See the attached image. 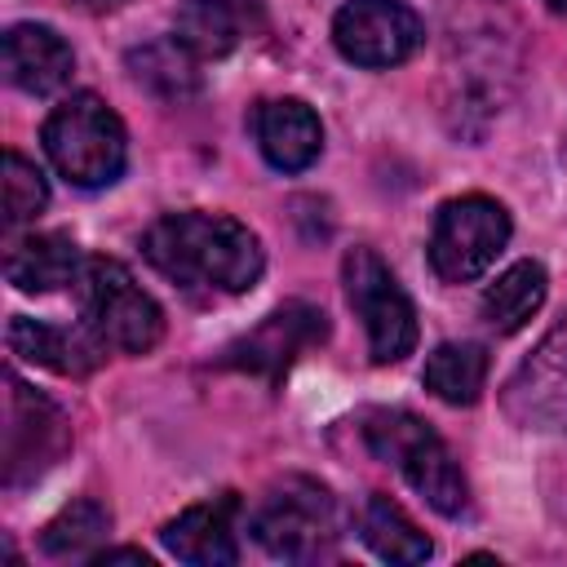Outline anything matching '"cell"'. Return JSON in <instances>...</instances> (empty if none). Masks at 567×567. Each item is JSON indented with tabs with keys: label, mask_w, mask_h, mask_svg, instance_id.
<instances>
[{
	"label": "cell",
	"mask_w": 567,
	"mask_h": 567,
	"mask_svg": "<svg viewBox=\"0 0 567 567\" xmlns=\"http://www.w3.org/2000/svg\"><path fill=\"white\" fill-rule=\"evenodd\" d=\"M146 261L186 292H248L261 270V239L226 213H164L142 235Z\"/></svg>",
	"instance_id": "6da1fadb"
},
{
	"label": "cell",
	"mask_w": 567,
	"mask_h": 567,
	"mask_svg": "<svg viewBox=\"0 0 567 567\" xmlns=\"http://www.w3.org/2000/svg\"><path fill=\"white\" fill-rule=\"evenodd\" d=\"M363 443L381 461H390L416 487V496H425L439 514L456 518V514L470 509V483H465L452 447L416 412H403V408H377V412H368L363 416Z\"/></svg>",
	"instance_id": "7a4b0ae2"
},
{
	"label": "cell",
	"mask_w": 567,
	"mask_h": 567,
	"mask_svg": "<svg viewBox=\"0 0 567 567\" xmlns=\"http://www.w3.org/2000/svg\"><path fill=\"white\" fill-rule=\"evenodd\" d=\"M40 137H44L49 164L80 190L111 186L124 173L128 137L120 115L97 93H71L66 102H58Z\"/></svg>",
	"instance_id": "3957f363"
},
{
	"label": "cell",
	"mask_w": 567,
	"mask_h": 567,
	"mask_svg": "<svg viewBox=\"0 0 567 567\" xmlns=\"http://www.w3.org/2000/svg\"><path fill=\"white\" fill-rule=\"evenodd\" d=\"M75 301L84 328L120 354H146L164 337V310L159 301L120 266L115 257H89L75 279Z\"/></svg>",
	"instance_id": "277c9868"
},
{
	"label": "cell",
	"mask_w": 567,
	"mask_h": 567,
	"mask_svg": "<svg viewBox=\"0 0 567 567\" xmlns=\"http://www.w3.org/2000/svg\"><path fill=\"white\" fill-rule=\"evenodd\" d=\"M252 536L266 554L284 563H315L337 549L341 523H337V501L323 483L306 474H288L252 509Z\"/></svg>",
	"instance_id": "5b68a950"
},
{
	"label": "cell",
	"mask_w": 567,
	"mask_h": 567,
	"mask_svg": "<svg viewBox=\"0 0 567 567\" xmlns=\"http://www.w3.org/2000/svg\"><path fill=\"white\" fill-rule=\"evenodd\" d=\"M341 284H346L350 310L363 319L372 359L377 363L408 359L416 346V310L399 288V279L390 275V266L372 248H350L341 261Z\"/></svg>",
	"instance_id": "8992f818"
},
{
	"label": "cell",
	"mask_w": 567,
	"mask_h": 567,
	"mask_svg": "<svg viewBox=\"0 0 567 567\" xmlns=\"http://www.w3.org/2000/svg\"><path fill=\"white\" fill-rule=\"evenodd\" d=\"M509 244V213L487 195L447 199L430 230V266L443 284L478 279Z\"/></svg>",
	"instance_id": "52a82bcc"
},
{
	"label": "cell",
	"mask_w": 567,
	"mask_h": 567,
	"mask_svg": "<svg viewBox=\"0 0 567 567\" xmlns=\"http://www.w3.org/2000/svg\"><path fill=\"white\" fill-rule=\"evenodd\" d=\"M332 44L354 66H399L421 44V18L408 0H346L332 18Z\"/></svg>",
	"instance_id": "ba28073f"
},
{
	"label": "cell",
	"mask_w": 567,
	"mask_h": 567,
	"mask_svg": "<svg viewBox=\"0 0 567 567\" xmlns=\"http://www.w3.org/2000/svg\"><path fill=\"white\" fill-rule=\"evenodd\" d=\"M71 447L66 416L35 390H27L18 377H9L4 390V487H22L40 478L49 465L62 461Z\"/></svg>",
	"instance_id": "9c48e42d"
},
{
	"label": "cell",
	"mask_w": 567,
	"mask_h": 567,
	"mask_svg": "<svg viewBox=\"0 0 567 567\" xmlns=\"http://www.w3.org/2000/svg\"><path fill=\"white\" fill-rule=\"evenodd\" d=\"M501 408L523 430H567V315L514 368Z\"/></svg>",
	"instance_id": "30bf717a"
},
{
	"label": "cell",
	"mask_w": 567,
	"mask_h": 567,
	"mask_svg": "<svg viewBox=\"0 0 567 567\" xmlns=\"http://www.w3.org/2000/svg\"><path fill=\"white\" fill-rule=\"evenodd\" d=\"M328 337V323H323V310L306 306V301H288L284 310L266 315L261 328H252L248 337H239L230 350H226V363L244 368V372H266V377H279L301 350L319 346Z\"/></svg>",
	"instance_id": "8fae6325"
},
{
	"label": "cell",
	"mask_w": 567,
	"mask_h": 567,
	"mask_svg": "<svg viewBox=\"0 0 567 567\" xmlns=\"http://www.w3.org/2000/svg\"><path fill=\"white\" fill-rule=\"evenodd\" d=\"M235 509H239L235 496L190 505V509H182L177 518H168L159 527V540L173 558H182L190 567H230V563H239Z\"/></svg>",
	"instance_id": "7c38bea8"
},
{
	"label": "cell",
	"mask_w": 567,
	"mask_h": 567,
	"mask_svg": "<svg viewBox=\"0 0 567 567\" xmlns=\"http://www.w3.org/2000/svg\"><path fill=\"white\" fill-rule=\"evenodd\" d=\"M257 151L279 173H301L323 151V124L301 97H270L252 111Z\"/></svg>",
	"instance_id": "4fadbf2b"
},
{
	"label": "cell",
	"mask_w": 567,
	"mask_h": 567,
	"mask_svg": "<svg viewBox=\"0 0 567 567\" xmlns=\"http://www.w3.org/2000/svg\"><path fill=\"white\" fill-rule=\"evenodd\" d=\"M266 27L261 0H182L177 40L195 58H226Z\"/></svg>",
	"instance_id": "5bb4252c"
},
{
	"label": "cell",
	"mask_w": 567,
	"mask_h": 567,
	"mask_svg": "<svg viewBox=\"0 0 567 567\" xmlns=\"http://www.w3.org/2000/svg\"><path fill=\"white\" fill-rule=\"evenodd\" d=\"M75 71L71 44L40 22H13L4 31V75L13 89L31 93V97H49L58 93Z\"/></svg>",
	"instance_id": "9a60e30c"
},
{
	"label": "cell",
	"mask_w": 567,
	"mask_h": 567,
	"mask_svg": "<svg viewBox=\"0 0 567 567\" xmlns=\"http://www.w3.org/2000/svg\"><path fill=\"white\" fill-rule=\"evenodd\" d=\"M4 337H9V350L18 359H27L35 368H49L58 377H84V372H93L97 359H102L97 350H106L93 332L80 337L71 328H58V323H44V319H27V315L9 319V332Z\"/></svg>",
	"instance_id": "2e32d148"
},
{
	"label": "cell",
	"mask_w": 567,
	"mask_h": 567,
	"mask_svg": "<svg viewBox=\"0 0 567 567\" xmlns=\"http://www.w3.org/2000/svg\"><path fill=\"white\" fill-rule=\"evenodd\" d=\"M80 266H84L80 261V248L62 230L22 235L4 252V279L18 292H53L62 284H75L80 279Z\"/></svg>",
	"instance_id": "e0dca14e"
},
{
	"label": "cell",
	"mask_w": 567,
	"mask_h": 567,
	"mask_svg": "<svg viewBox=\"0 0 567 567\" xmlns=\"http://www.w3.org/2000/svg\"><path fill=\"white\" fill-rule=\"evenodd\" d=\"M359 536L363 545L385 563H425L434 554L430 536L408 518V509L381 492H372L359 509Z\"/></svg>",
	"instance_id": "ac0fdd59"
},
{
	"label": "cell",
	"mask_w": 567,
	"mask_h": 567,
	"mask_svg": "<svg viewBox=\"0 0 567 567\" xmlns=\"http://www.w3.org/2000/svg\"><path fill=\"white\" fill-rule=\"evenodd\" d=\"M425 390L452 408H470L487 385V350L474 341H443L425 359Z\"/></svg>",
	"instance_id": "d6986e66"
},
{
	"label": "cell",
	"mask_w": 567,
	"mask_h": 567,
	"mask_svg": "<svg viewBox=\"0 0 567 567\" xmlns=\"http://www.w3.org/2000/svg\"><path fill=\"white\" fill-rule=\"evenodd\" d=\"M545 266L540 261H514L487 292H483V319L496 332H518L540 306H545Z\"/></svg>",
	"instance_id": "ffe728a7"
},
{
	"label": "cell",
	"mask_w": 567,
	"mask_h": 567,
	"mask_svg": "<svg viewBox=\"0 0 567 567\" xmlns=\"http://www.w3.org/2000/svg\"><path fill=\"white\" fill-rule=\"evenodd\" d=\"M128 66H133L137 84L155 89L159 97H186V93H195V84H199V80H195V53H190L177 35L137 49V53L128 58Z\"/></svg>",
	"instance_id": "44dd1931"
},
{
	"label": "cell",
	"mask_w": 567,
	"mask_h": 567,
	"mask_svg": "<svg viewBox=\"0 0 567 567\" xmlns=\"http://www.w3.org/2000/svg\"><path fill=\"white\" fill-rule=\"evenodd\" d=\"M106 527H111V514H106L97 501H75V505H66L58 518L44 523L40 549H44L49 558H80V554L93 549V540L106 536Z\"/></svg>",
	"instance_id": "7402d4cb"
},
{
	"label": "cell",
	"mask_w": 567,
	"mask_h": 567,
	"mask_svg": "<svg viewBox=\"0 0 567 567\" xmlns=\"http://www.w3.org/2000/svg\"><path fill=\"white\" fill-rule=\"evenodd\" d=\"M44 204H49L44 173L27 155L9 151L4 155V226H22V221L40 217Z\"/></svg>",
	"instance_id": "603a6c76"
},
{
	"label": "cell",
	"mask_w": 567,
	"mask_h": 567,
	"mask_svg": "<svg viewBox=\"0 0 567 567\" xmlns=\"http://www.w3.org/2000/svg\"><path fill=\"white\" fill-rule=\"evenodd\" d=\"M93 563H137V567H151V558L142 549H106V554H93Z\"/></svg>",
	"instance_id": "cb8c5ba5"
},
{
	"label": "cell",
	"mask_w": 567,
	"mask_h": 567,
	"mask_svg": "<svg viewBox=\"0 0 567 567\" xmlns=\"http://www.w3.org/2000/svg\"><path fill=\"white\" fill-rule=\"evenodd\" d=\"M540 4H545V9H554V13H563V18H567V0H540Z\"/></svg>",
	"instance_id": "d4e9b609"
}]
</instances>
